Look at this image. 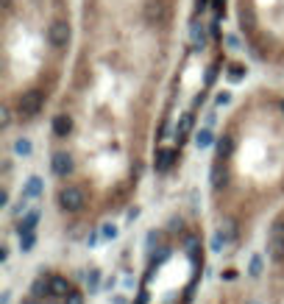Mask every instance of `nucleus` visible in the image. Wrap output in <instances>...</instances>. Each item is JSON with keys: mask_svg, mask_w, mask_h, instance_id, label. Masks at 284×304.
I'll list each match as a JSON object with an SVG mask.
<instances>
[{"mask_svg": "<svg viewBox=\"0 0 284 304\" xmlns=\"http://www.w3.org/2000/svg\"><path fill=\"white\" fill-rule=\"evenodd\" d=\"M73 39L70 0H3V73L11 104L22 92L47 89Z\"/></svg>", "mask_w": 284, "mask_h": 304, "instance_id": "nucleus-1", "label": "nucleus"}, {"mask_svg": "<svg viewBox=\"0 0 284 304\" xmlns=\"http://www.w3.org/2000/svg\"><path fill=\"white\" fill-rule=\"evenodd\" d=\"M237 20L253 56L284 62V0H237Z\"/></svg>", "mask_w": 284, "mask_h": 304, "instance_id": "nucleus-2", "label": "nucleus"}, {"mask_svg": "<svg viewBox=\"0 0 284 304\" xmlns=\"http://www.w3.org/2000/svg\"><path fill=\"white\" fill-rule=\"evenodd\" d=\"M268 254L276 262L284 260V218H279L268 232Z\"/></svg>", "mask_w": 284, "mask_h": 304, "instance_id": "nucleus-3", "label": "nucleus"}, {"mask_svg": "<svg viewBox=\"0 0 284 304\" xmlns=\"http://www.w3.org/2000/svg\"><path fill=\"white\" fill-rule=\"evenodd\" d=\"M59 207H62V210H67V212L84 210V193H81V187L67 184V187L59 190Z\"/></svg>", "mask_w": 284, "mask_h": 304, "instance_id": "nucleus-4", "label": "nucleus"}, {"mask_svg": "<svg viewBox=\"0 0 284 304\" xmlns=\"http://www.w3.org/2000/svg\"><path fill=\"white\" fill-rule=\"evenodd\" d=\"M53 173H56V176L73 173V157H70L67 151H56V154H53Z\"/></svg>", "mask_w": 284, "mask_h": 304, "instance_id": "nucleus-5", "label": "nucleus"}, {"mask_svg": "<svg viewBox=\"0 0 284 304\" xmlns=\"http://www.w3.org/2000/svg\"><path fill=\"white\" fill-rule=\"evenodd\" d=\"M31 296L34 299H50L53 296V290H50V276H37L34 279V285H31Z\"/></svg>", "mask_w": 284, "mask_h": 304, "instance_id": "nucleus-6", "label": "nucleus"}, {"mask_svg": "<svg viewBox=\"0 0 284 304\" xmlns=\"http://www.w3.org/2000/svg\"><path fill=\"white\" fill-rule=\"evenodd\" d=\"M70 131H73V117L70 115H56V120H53V134L56 137H67Z\"/></svg>", "mask_w": 284, "mask_h": 304, "instance_id": "nucleus-7", "label": "nucleus"}, {"mask_svg": "<svg viewBox=\"0 0 284 304\" xmlns=\"http://www.w3.org/2000/svg\"><path fill=\"white\" fill-rule=\"evenodd\" d=\"M184 251L189 254L192 262H201V237L198 235H187L184 237Z\"/></svg>", "mask_w": 284, "mask_h": 304, "instance_id": "nucleus-8", "label": "nucleus"}, {"mask_svg": "<svg viewBox=\"0 0 284 304\" xmlns=\"http://www.w3.org/2000/svg\"><path fill=\"white\" fill-rule=\"evenodd\" d=\"M42 190H45V182L39 176H31L25 182V190H22V195H25V198H39V195H42Z\"/></svg>", "mask_w": 284, "mask_h": 304, "instance_id": "nucleus-9", "label": "nucleus"}, {"mask_svg": "<svg viewBox=\"0 0 284 304\" xmlns=\"http://www.w3.org/2000/svg\"><path fill=\"white\" fill-rule=\"evenodd\" d=\"M50 290H53V296L56 299H64V296L70 293V282H67V276H50Z\"/></svg>", "mask_w": 284, "mask_h": 304, "instance_id": "nucleus-10", "label": "nucleus"}, {"mask_svg": "<svg viewBox=\"0 0 284 304\" xmlns=\"http://www.w3.org/2000/svg\"><path fill=\"white\" fill-rule=\"evenodd\" d=\"M176 162V154L173 151H167V148H159L156 151V170H170V165Z\"/></svg>", "mask_w": 284, "mask_h": 304, "instance_id": "nucleus-11", "label": "nucleus"}, {"mask_svg": "<svg viewBox=\"0 0 284 304\" xmlns=\"http://www.w3.org/2000/svg\"><path fill=\"white\" fill-rule=\"evenodd\" d=\"M37 220H39V210H31V212H25V215L20 218V235H25V232H34Z\"/></svg>", "mask_w": 284, "mask_h": 304, "instance_id": "nucleus-12", "label": "nucleus"}, {"mask_svg": "<svg viewBox=\"0 0 284 304\" xmlns=\"http://www.w3.org/2000/svg\"><path fill=\"white\" fill-rule=\"evenodd\" d=\"M223 182H226V165H223V159H215V168H212V184L220 187Z\"/></svg>", "mask_w": 284, "mask_h": 304, "instance_id": "nucleus-13", "label": "nucleus"}, {"mask_svg": "<svg viewBox=\"0 0 284 304\" xmlns=\"http://www.w3.org/2000/svg\"><path fill=\"white\" fill-rule=\"evenodd\" d=\"M195 142H198V148L212 145V131H209V129H201L198 134H195Z\"/></svg>", "mask_w": 284, "mask_h": 304, "instance_id": "nucleus-14", "label": "nucleus"}, {"mask_svg": "<svg viewBox=\"0 0 284 304\" xmlns=\"http://www.w3.org/2000/svg\"><path fill=\"white\" fill-rule=\"evenodd\" d=\"M229 154H232V140H226V137L217 140V159H226Z\"/></svg>", "mask_w": 284, "mask_h": 304, "instance_id": "nucleus-15", "label": "nucleus"}, {"mask_svg": "<svg viewBox=\"0 0 284 304\" xmlns=\"http://www.w3.org/2000/svg\"><path fill=\"white\" fill-rule=\"evenodd\" d=\"M14 154H17V157H31V142H28V140H17L14 142Z\"/></svg>", "mask_w": 284, "mask_h": 304, "instance_id": "nucleus-16", "label": "nucleus"}, {"mask_svg": "<svg viewBox=\"0 0 284 304\" xmlns=\"http://www.w3.org/2000/svg\"><path fill=\"white\" fill-rule=\"evenodd\" d=\"M87 288H90V293H95V290L100 288V273H98V271H90V273H87Z\"/></svg>", "mask_w": 284, "mask_h": 304, "instance_id": "nucleus-17", "label": "nucleus"}, {"mask_svg": "<svg viewBox=\"0 0 284 304\" xmlns=\"http://www.w3.org/2000/svg\"><path fill=\"white\" fill-rule=\"evenodd\" d=\"M20 248H22V251H31V248H34V232L20 235Z\"/></svg>", "mask_w": 284, "mask_h": 304, "instance_id": "nucleus-18", "label": "nucleus"}, {"mask_svg": "<svg viewBox=\"0 0 284 304\" xmlns=\"http://www.w3.org/2000/svg\"><path fill=\"white\" fill-rule=\"evenodd\" d=\"M159 240H162V235H159V232L153 229L151 235H148V243H145V246H148V257L153 254V246H159Z\"/></svg>", "mask_w": 284, "mask_h": 304, "instance_id": "nucleus-19", "label": "nucleus"}, {"mask_svg": "<svg viewBox=\"0 0 284 304\" xmlns=\"http://www.w3.org/2000/svg\"><path fill=\"white\" fill-rule=\"evenodd\" d=\"M259 271H262V257H259V254H253V257H251V268H248V273H251V276H259Z\"/></svg>", "mask_w": 284, "mask_h": 304, "instance_id": "nucleus-20", "label": "nucleus"}, {"mask_svg": "<svg viewBox=\"0 0 284 304\" xmlns=\"http://www.w3.org/2000/svg\"><path fill=\"white\" fill-rule=\"evenodd\" d=\"M62 304H84V296H81V293H75V290H70V293L62 299Z\"/></svg>", "mask_w": 284, "mask_h": 304, "instance_id": "nucleus-21", "label": "nucleus"}, {"mask_svg": "<svg viewBox=\"0 0 284 304\" xmlns=\"http://www.w3.org/2000/svg\"><path fill=\"white\" fill-rule=\"evenodd\" d=\"M100 235H103L106 240H115V237H117V229H115V226H111V223H106L103 229H100Z\"/></svg>", "mask_w": 284, "mask_h": 304, "instance_id": "nucleus-22", "label": "nucleus"}, {"mask_svg": "<svg viewBox=\"0 0 284 304\" xmlns=\"http://www.w3.org/2000/svg\"><path fill=\"white\" fill-rule=\"evenodd\" d=\"M22 304H42V301H39V299H34V296H31V299H25Z\"/></svg>", "mask_w": 284, "mask_h": 304, "instance_id": "nucleus-23", "label": "nucleus"}, {"mask_svg": "<svg viewBox=\"0 0 284 304\" xmlns=\"http://www.w3.org/2000/svg\"><path fill=\"white\" fill-rule=\"evenodd\" d=\"M279 109H281V115H284V95L279 98Z\"/></svg>", "mask_w": 284, "mask_h": 304, "instance_id": "nucleus-24", "label": "nucleus"}, {"mask_svg": "<svg viewBox=\"0 0 284 304\" xmlns=\"http://www.w3.org/2000/svg\"><path fill=\"white\" fill-rule=\"evenodd\" d=\"M45 304H56V296H50V299H45Z\"/></svg>", "mask_w": 284, "mask_h": 304, "instance_id": "nucleus-25", "label": "nucleus"}, {"mask_svg": "<svg viewBox=\"0 0 284 304\" xmlns=\"http://www.w3.org/2000/svg\"><path fill=\"white\" fill-rule=\"evenodd\" d=\"M248 304H259V301H253V299H251V301H248Z\"/></svg>", "mask_w": 284, "mask_h": 304, "instance_id": "nucleus-26", "label": "nucleus"}]
</instances>
